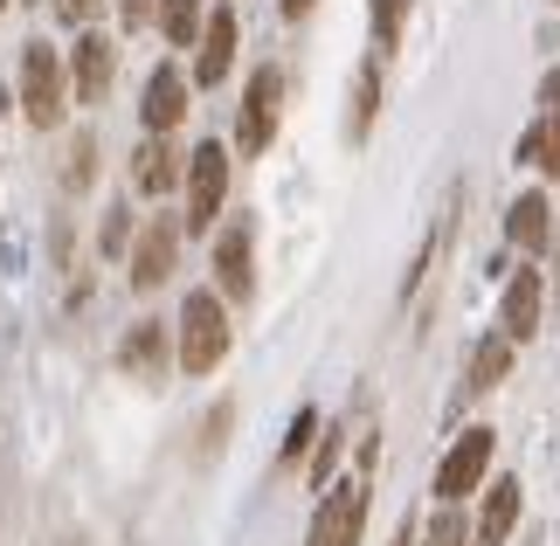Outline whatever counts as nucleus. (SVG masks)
<instances>
[{
  "mask_svg": "<svg viewBox=\"0 0 560 546\" xmlns=\"http://www.w3.org/2000/svg\"><path fill=\"white\" fill-rule=\"evenodd\" d=\"M187 235H208L214 229V214H222V201H229V146H194L187 152Z\"/></svg>",
  "mask_w": 560,
  "mask_h": 546,
  "instance_id": "3",
  "label": "nucleus"
},
{
  "mask_svg": "<svg viewBox=\"0 0 560 546\" xmlns=\"http://www.w3.org/2000/svg\"><path fill=\"white\" fill-rule=\"evenodd\" d=\"M21 8H28V0H21Z\"/></svg>",
  "mask_w": 560,
  "mask_h": 546,
  "instance_id": "34",
  "label": "nucleus"
},
{
  "mask_svg": "<svg viewBox=\"0 0 560 546\" xmlns=\"http://www.w3.org/2000/svg\"><path fill=\"white\" fill-rule=\"evenodd\" d=\"M505 235L520 249H547V235H553V208H547V194H520L505 214Z\"/></svg>",
  "mask_w": 560,
  "mask_h": 546,
  "instance_id": "16",
  "label": "nucleus"
},
{
  "mask_svg": "<svg viewBox=\"0 0 560 546\" xmlns=\"http://www.w3.org/2000/svg\"><path fill=\"white\" fill-rule=\"evenodd\" d=\"M540 112H553V118H560V62L540 77Z\"/></svg>",
  "mask_w": 560,
  "mask_h": 546,
  "instance_id": "29",
  "label": "nucleus"
},
{
  "mask_svg": "<svg viewBox=\"0 0 560 546\" xmlns=\"http://www.w3.org/2000/svg\"><path fill=\"white\" fill-rule=\"evenodd\" d=\"M153 21H160V35L174 42V49H194V42H201V21H208V8H201V0H160V8H153Z\"/></svg>",
  "mask_w": 560,
  "mask_h": 546,
  "instance_id": "19",
  "label": "nucleus"
},
{
  "mask_svg": "<svg viewBox=\"0 0 560 546\" xmlns=\"http://www.w3.org/2000/svg\"><path fill=\"white\" fill-rule=\"evenodd\" d=\"M429 546H464V519H457V506H443V519L429 526Z\"/></svg>",
  "mask_w": 560,
  "mask_h": 546,
  "instance_id": "26",
  "label": "nucleus"
},
{
  "mask_svg": "<svg viewBox=\"0 0 560 546\" xmlns=\"http://www.w3.org/2000/svg\"><path fill=\"white\" fill-rule=\"evenodd\" d=\"M505 374H512V339H505V333L478 339V353H470V395H491Z\"/></svg>",
  "mask_w": 560,
  "mask_h": 546,
  "instance_id": "18",
  "label": "nucleus"
},
{
  "mask_svg": "<svg viewBox=\"0 0 560 546\" xmlns=\"http://www.w3.org/2000/svg\"><path fill=\"white\" fill-rule=\"evenodd\" d=\"M401 21H408V0H374V56H395Z\"/></svg>",
  "mask_w": 560,
  "mask_h": 546,
  "instance_id": "22",
  "label": "nucleus"
},
{
  "mask_svg": "<svg viewBox=\"0 0 560 546\" xmlns=\"http://www.w3.org/2000/svg\"><path fill=\"white\" fill-rule=\"evenodd\" d=\"M62 104H70V83H62V56L49 49V42H28L21 49V112H28V125H62Z\"/></svg>",
  "mask_w": 560,
  "mask_h": 546,
  "instance_id": "2",
  "label": "nucleus"
},
{
  "mask_svg": "<svg viewBox=\"0 0 560 546\" xmlns=\"http://www.w3.org/2000/svg\"><path fill=\"white\" fill-rule=\"evenodd\" d=\"M277 112H284V70H256L249 91H243V112H235V146L264 152L277 132Z\"/></svg>",
  "mask_w": 560,
  "mask_h": 546,
  "instance_id": "7",
  "label": "nucleus"
},
{
  "mask_svg": "<svg viewBox=\"0 0 560 546\" xmlns=\"http://www.w3.org/2000/svg\"><path fill=\"white\" fill-rule=\"evenodd\" d=\"M485 464H491V429H464L457 443H450V456L436 464V498L443 506H457L464 491L485 485Z\"/></svg>",
  "mask_w": 560,
  "mask_h": 546,
  "instance_id": "8",
  "label": "nucleus"
},
{
  "mask_svg": "<svg viewBox=\"0 0 560 546\" xmlns=\"http://www.w3.org/2000/svg\"><path fill=\"white\" fill-rule=\"evenodd\" d=\"M0 118H8V91H0Z\"/></svg>",
  "mask_w": 560,
  "mask_h": 546,
  "instance_id": "32",
  "label": "nucleus"
},
{
  "mask_svg": "<svg viewBox=\"0 0 560 546\" xmlns=\"http://www.w3.org/2000/svg\"><path fill=\"white\" fill-rule=\"evenodd\" d=\"M0 8H8V0H0Z\"/></svg>",
  "mask_w": 560,
  "mask_h": 546,
  "instance_id": "33",
  "label": "nucleus"
},
{
  "mask_svg": "<svg viewBox=\"0 0 560 546\" xmlns=\"http://www.w3.org/2000/svg\"><path fill=\"white\" fill-rule=\"evenodd\" d=\"M235 35H243L235 8H214V14L201 21V42H194V49H201V56H194V83H201V91L235 70Z\"/></svg>",
  "mask_w": 560,
  "mask_h": 546,
  "instance_id": "10",
  "label": "nucleus"
},
{
  "mask_svg": "<svg viewBox=\"0 0 560 546\" xmlns=\"http://www.w3.org/2000/svg\"><path fill=\"white\" fill-rule=\"evenodd\" d=\"M132 201H118V208H104V229H97V249L112 256V264H125V249H132Z\"/></svg>",
  "mask_w": 560,
  "mask_h": 546,
  "instance_id": "21",
  "label": "nucleus"
},
{
  "mask_svg": "<svg viewBox=\"0 0 560 546\" xmlns=\"http://www.w3.org/2000/svg\"><path fill=\"white\" fill-rule=\"evenodd\" d=\"M118 360L132 367L139 381H160V374H166V325H160V318H139L132 333H125V346H118Z\"/></svg>",
  "mask_w": 560,
  "mask_h": 546,
  "instance_id": "15",
  "label": "nucleus"
},
{
  "mask_svg": "<svg viewBox=\"0 0 560 546\" xmlns=\"http://www.w3.org/2000/svg\"><path fill=\"white\" fill-rule=\"evenodd\" d=\"M374 112H381V62H360V77H353V118H347V132H353V139H368V132H374Z\"/></svg>",
  "mask_w": 560,
  "mask_h": 546,
  "instance_id": "20",
  "label": "nucleus"
},
{
  "mask_svg": "<svg viewBox=\"0 0 560 546\" xmlns=\"http://www.w3.org/2000/svg\"><path fill=\"white\" fill-rule=\"evenodd\" d=\"M312 435H318V415H312V408H298V422H291V435H284V464H298V450H305Z\"/></svg>",
  "mask_w": 560,
  "mask_h": 546,
  "instance_id": "24",
  "label": "nucleus"
},
{
  "mask_svg": "<svg viewBox=\"0 0 560 546\" xmlns=\"http://www.w3.org/2000/svg\"><path fill=\"white\" fill-rule=\"evenodd\" d=\"M520 526V477H499L478 506V526H470V546H505V533Z\"/></svg>",
  "mask_w": 560,
  "mask_h": 546,
  "instance_id": "13",
  "label": "nucleus"
},
{
  "mask_svg": "<svg viewBox=\"0 0 560 546\" xmlns=\"http://www.w3.org/2000/svg\"><path fill=\"white\" fill-rule=\"evenodd\" d=\"M360 533H368V485L360 477L326 485V498L312 512V546H360Z\"/></svg>",
  "mask_w": 560,
  "mask_h": 546,
  "instance_id": "5",
  "label": "nucleus"
},
{
  "mask_svg": "<svg viewBox=\"0 0 560 546\" xmlns=\"http://www.w3.org/2000/svg\"><path fill=\"white\" fill-rule=\"evenodd\" d=\"M112 8H118V21H125V28H145L160 0H112Z\"/></svg>",
  "mask_w": 560,
  "mask_h": 546,
  "instance_id": "28",
  "label": "nucleus"
},
{
  "mask_svg": "<svg viewBox=\"0 0 560 546\" xmlns=\"http://www.w3.org/2000/svg\"><path fill=\"white\" fill-rule=\"evenodd\" d=\"M520 166H540V173H553V181H560V118L553 112H540L520 132Z\"/></svg>",
  "mask_w": 560,
  "mask_h": 546,
  "instance_id": "17",
  "label": "nucleus"
},
{
  "mask_svg": "<svg viewBox=\"0 0 560 546\" xmlns=\"http://www.w3.org/2000/svg\"><path fill=\"white\" fill-rule=\"evenodd\" d=\"M125 277L139 283V291H160L166 277H174V264H180V214H153L139 235H132V249H125Z\"/></svg>",
  "mask_w": 560,
  "mask_h": 546,
  "instance_id": "4",
  "label": "nucleus"
},
{
  "mask_svg": "<svg viewBox=\"0 0 560 546\" xmlns=\"http://www.w3.org/2000/svg\"><path fill=\"white\" fill-rule=\"evenodd\" d=\"M395 546H416V533H408V526H401V533H395Z\"/></svg>",
  "mask_w": 560,
  "mask_h": 546,
  "instance_id": "31",
  "label": "nucleus"
},
{
  "mask_svg": "<svg viewBox=\"0 0 560 546\" xmlns=\"http://www.w3.org/2000/svg\"><path fill=\"white\" fill-rule=\"evenodd\" d=\"M540 298H547V291H540V270H520V277L505 283V304H499V333H505L512 346L540 333Z\"/></svg>",
  "mask_w": 560,
  "mask_h": 546,
  "instance_id": "12",
  "label": "nucleus"
},
{
  "mask_svg": "<svg viewBox=\"0 0 560 546\" xmlns=\"http://www.w3.org/2000/svg\"><path fill=\"white\" fill-rule=\"evenodd\" d=\"M277 8H284V14L298 21V14H312V0H277Z\"/></svg>",
  "mask_w": 560,
  "mask_h": 546,
  "instance_id": "30",
  "label": "nucleus"
},
{
  "mask_svg": "<svg viewBox=\"0 0 560 546\" xmlns=\"http://www.w3.org/2000/svg\"><path fill=\"white\" fill-rule=\"evenodd\" d=\"M62 181H70L77 194H83V187L97 181V146H91V139H77V152H70V166H62Z\"/></svg>",
  "mask_w": 560,
  "mask_h": 546,
  "instance_id": "23",
  "label": "nucleus"
},
{
  "mask_svg": "<svg viewBox=\"0 0 560 546\" xmlns=\"http://www.w3.org/2000/svg\"><path fill=\"white\" fill-rule=\"evenodd\" d=\"M139 118H145V132H153V139H166L174 125H187V70H180V62H160V70H153Z\"/></svg>",
  "mask_w": 560,
  "mask_h": 546,
  "instance_id": "9",
  "label": "nucleus"
},
{
  "mask_svg": "<svg viewBox=\"0 0 560 546\" xmlns=\"http://www.w3.org/2000/svg\"><path fill=\"white\" fill-rule=\"evenodd\" d=\"M49 8H56V21H70V28H83V21H91V14L104 8V0H49Z\"/></svg>",
  "mask_w": 560,
  "mask_h": 546,
  "instance_id": "27",
  "label": "nucleus"
},
{
  "mask_svg": "<svg viewBox=\"0 0 560 546\" xmlns=\"http://www.w3.org/2000/svg\"><path fill=\"white\" fill-rule=\"evenodd\" d=\"M112 77H118V42H112V35H97V28H83V35H77V56L62 62L70 104H104Z\"/></svg>",
  "mask_w": 560,
  "mask_h": 546,
  "instance_id": "6",
  "label": "nucleus"
},
{
  "mask_svg": "<svg viewBox=\"0 0 560 546\" xmlns=\"http://www.w3.org/2000/svg\"><path fill=\"white\" fill-rule=\"evenodd\" d=\"M180 173H187V160H180L166 139H145V146L132 152V187H139V194H174Z\"/></svg>",
  "mask_w": 560,
  "mask_h": 546,
  "instance_id": "14",
  "label": "nucleus"
},
{
  "mask_svg": "<svg viewBox=\"0 0 560 546\" xmlns=\"http://www.w3.org/2000/svg\"><path fill=\"white\" fill-rule=\"evenodd\" d=\"M332 464H339V429H326V443L312 456V485H332Z\"/></svg>",
  "mask_w": 560,
  "mask_h": 546,
  "instance_id": "25",
  "label": "nucleus"
},
{
  "mask_svg": "<svg viewBox=\"0 0 560 546\" xmlns=\"http://www.w3.org/2000/svg\"><path fill=\"white\" fill-rule=\"evenodd\" d=\"M222 353H229V312H222V298H214V291H187L174 360L187 367V374H208V367H222Z\"/></svg>",
  "mask_w": 560,
  "mask_h": 546,
  "instance_id": "1",
  "label": "nucleus"
},
{
  "mask_svg": "<svg viewBox=\"0 0 560 546\" xmlns=\"http://www.w3.org/2000/svg\"><path fill=\"white\" fill-rule=\"evenodd\" d=\"M214 283H222V298H249L256 283V235L249 222H229L214 235Z\"/></svg>",
  "mask_w": 560,
  "mask_h": 546,
  "instance_id": "11",
  "label": "nucleus"
}]
</instances>
